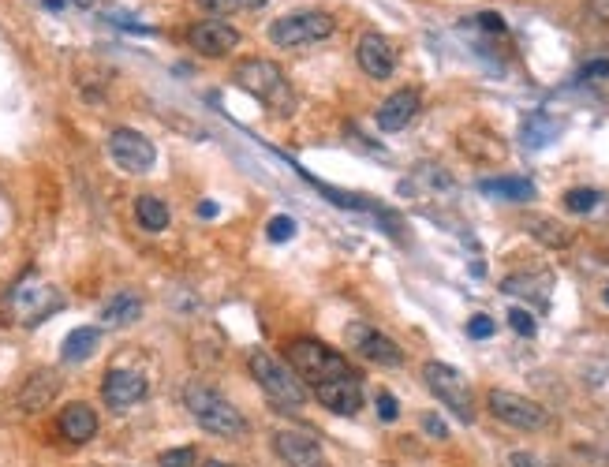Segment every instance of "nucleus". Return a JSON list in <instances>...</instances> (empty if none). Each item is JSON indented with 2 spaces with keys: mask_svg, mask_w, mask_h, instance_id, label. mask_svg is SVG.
Here are the masks:
<instances>
[{
  "mask_svg": "<svg viewBox=\"0 0 609 467\" xmlns=\"http://www.w3.org/2000/svg\"><path fill=\"white\" fill-rule=\"evenodd\" d=\"M184 408L195 423L206 430V434H217V438H243L251 426L243 419V411L232 404L228 397H221L213 385L202 382H187L184 385Z\"/></svg>",
  "mask_w": 609,
  "mask_h": 467,
  "instance_id": "f257e3e1",
  "label": "nucleus"
},
{
  "mask_svg": "<svg viewBox=\"0 0 609 467\" xmlns=\"http://www.w3.org/2000/svg\"><path fill=\"white\" fill-rule=\"evenodd\" d=\"M284 348H288V370L296 374L299 382H311V389L314 385L329 382V378L352 374L348 359H344L337 348L322 344V340L299 337V340H292V344H284Z\"/></svg>",
  "mask_w": 609,
  "mask_h": 467,
  "instance_id": "f03ea898",
  "label": "nucleus"
},
{
  "mask_svg": "<svg viewBox=\"0 0 609 467\" xmlns=\"http://www.w3.org/2000/svg\"><path fill=\"white\" fill-rule=\"evenodd\" d=\"M247 367H251V378L258 382V389H262L281 411H299L307 404V389H303V382H299L284 363H277L270 352H251L247 355Z\"/></svg>",
  "mask_w": 609,
  "mask_h": 467,
  "instance_id": "7ed1b4c3",
  "label": "nucleus"
},
{
  "mask_svg": "<svg viewBox=\"0 0 609 467\" xmlns=\"http://www.w3.org/2000/svg\"><path fill=\"white\" fill-rule=\"evenodd\" d=\"M337 30V19L329 12H292L270 23V42L281 49H303V45L326 42Z\"/></svg>",
  "mask_w": 609,
  "mask_h": 467,
  "instance_id": "20e7f679",
  "label": "nucleus"
},
{
  "mask_svg": "<svg viewBox=\"0 0 609 467\" xmlns=\"http://www.w3.org/2000/svg\"><path fill=\"white\" fill-rule=\"evenodd\" d=\"M8 307H12V314L23 322V326H38V322H45L49 314L64 311V296H60L49 281H42V277L30 273V277H23V281L12 288Z\"/></svg>",
  "mask_w": 609,
  "mask_h": 467,
  "instance_id": "39448f33",
  "label": "nucleus"
},
{
  "mask_svg": "<svg viewBox=\"0 0 609 467\" xmlns=\"http://www.w3.org/2000/svg\"><path fill=\"white\" fill-rule=\"evenodd\" d=\"M423 382H426V389L445 404V408L453 411L460 423H471V419H475L471 385L456 367H449V363H434V359H430V363L423 367Z\"/></svg>",
  "mask_w": 609,
  "mask_h": 467,
  "instance_id": "423d86ee",
  "label": "nucleus"
},
{
  "mask_svg": "<svg viewBox=\"0 0 609 467\" xmlns=\"http://www.w3.org/2000/svg\"><path fill=\"white\" fill-rule=\"evenodd\" d=\"M486 408H490V415H494L497 423L512 426V430L535 434V430H546V426H550V411L542 408L539 400L509 393V389H490V393H486Z\"/></svg>",
  "mask_w": 609,
  "mask_h": 467,
  "instance_id": "0eeeda50",
  "label": "nucleus"
},
{
  "mask_svg": "<svg viewBox=\"0 0 609 467\" xmlns=\"http://www.w3.org/2000/svg\"><path fill=\"white\" fill-rule=\"evenodd\" d=\"M344 340L359 359H367L374 367H400L404 363V348L393 337H385L382 329L367 326V322H352L344 329Z\"/></svg>",
  "mask_w": 609,
  "mask_h": 467,
  "instance_id": "6e6552de",
  "label": "nucleus"
},
{
  "mask_svg": "<svg viewBox=\"0 0 609 467\" xmlns=\"http://www.w3.org/2000/svg\"><path fill=\"white\" fill-rule=\"evenodd\" d=\"M109 157H113L124 172H135V176H142V172H150L157 165L154 142L135 128H116L113 135H109Z\"/></svg>",
  "mask_w": 609,
  "mask_h": 467,
  "instance_id": "1a4fd4ad",
  "label": "nucleus"
},
{
  "mask_svg": "<svg viewBox=\"0 0 609 467\" xmlns=\"http://www.w3.org/2000/svg\"><path fill=\"white\" fill-rule=\"evenodd\" d=\"M273 453L281 456L288 467H333L322 445L307 430H277L273 434Z\"/></svg>",
  "mask_w": 609,
  "mask_h": 467,
  "instance_id": "9d476101",
  "label": "nucleus"
},
{
  "mask_svg": "<svg viewBox=\"0 0 609 467\" xmlns=\"http://www.w3.org/2000/svg\"><path fill=\"white\" fill-rule=\"evenodd\" d=\"M236 86H243L247 94H255L258 101H270L277 105V98L284 94V71L273 60H243L236 68Z\"/></svg>",
  "mask_w": 609,
  "mask_h": 467,
  "instance_id": "9b49d317",
  "label": "nucleus"
},
{
  "mask_svg": "<svg viewBox=\"0 0 609 467\" xmlns=\"http://www.w3.org/2000/svg\"><path fill=\"white\" fill-rule=\"evenodd\" d=\"M187 42L202 57H228L240 45V30L225 23V19H202V23L187 30Z\"/></svg>",
  "mask_w": 609,
  "mask_h": 467,
  "instance_id": "f8f14e48",
  "label": "nucleus"
},
{
  "mask_svg": "<svg viewBox=\"0 0 609 467\" xmlns=\"http://www.w3.org/2000/svg\"><path fill=\"white\" fill-rule=\"evenodd\" d=\"M314 397L322 408H329L333 415H355L363 408V382L359 374H340V378H329V382L314 385Z\"/></svg>",
  "mask_w": 609,
  "mask_h": 467,
  "instance_id": "ddd939ff",
  "label": "nucleus"
},
{
  "mask_svg": "<svg viewBox=\"0 0 609 467\" xmlns=\"http://www.w3.org/2000/svg\"><path fill=\"white\" fill-rule=\"evenodd\" d=\"M355 60H359V68L367 71L370 79H389L393 71H397V49L393 42L378 34V30H367L359 45H355Z\"/></svg>",
  "mask_w": 609,
  "mask_h": 467,
  "instance_id": "4468645a",
  "label": "nucleus"
},
{
  "mask_svg": "<svg viewBox=\"0 0 609 467\" xmlns=\"http://www.w3.org/2000/svg\"><path fill=\"white\" fill-rule=\"evenodd\" d=\"M142 397H146V378H142L139 370L116 367V370H109L105 382H101V400H105L113 411L135 408Z\"/></svg>",
  "mask_w": 609,
  "mask_h": 467,
  "instance_id": "2eb2a0df",
  "label": "nucleus"
},
{
  "mask_svg": "<svg viewBox=\"0 0 609 467\" xmlns=\"http://www.w3.org/2000/svg\"><path fill=\"white\" fill-rule=\"evenodd\" d=\"M57 430L60 438H68L71 445H86L90 438H98V411L83 404V400H75L68 408L60 411L57 419Z\"/></svg>",
  "mask_w": 609,
  "mask_h": 467,
  "instance_id": "dca6fc26",
  "label": "nucleus"
},
{
  "mask_svg": "<svg viewBox=\"0 0 609 467\" xmlns=\"http://www.w3.org/2000/svg\"><path fill=\"white\" fill-rule=\"evenodd\" d=\"M415 113H419V90L404 86V90L389 94V98L378 105V128H382V131H404L411 120H415Z\"/></svg>",
  "mask_w": 609,
  "mask_h": 467,
  "instance_id": "f3484780",
  "label": "nucleus"
},
{
  "mask_svg": "<svg viewBox=\"0 0 609 467\" xmlns=\"http://www.w3.org/2000/svg\"><path fill=\"white\" fill-rule=\"evenodd\" d=\"M142 318V299L135 292H116L113 299H105V307H101V326H131V322H139Z\"/></svg>",
  "mask_w": 609,
  "mask_h": 467,
  "instance_id": "a211bd4d",
  "label": "nucleus"
},
{
  "mask_svg": "<svg viewBox=\"0 0 609 467\" xmlns=\"http://www.w3.org/2000/svg\"><path fill=\"white\" fill-rule=\"evenodd\" d=\"M98 344H101V329L98 326L71 329L68 337H64V344H60V359H64V363H86L90 355L98 352Z\"/></svg>",
  "mask_w": 609,
  "mask_h": 467,
  "instance_id": "6ab92c4d",
  "label": "nucleus"
},
{
  "mask_svg": "<svg viewBox=\"0 0 609 467\" xmlns=\"http://www.w3.org/2000/svg\"><path fill=\"white\" fill-rule=\"evenodd\" d=\"M482 195L501 202H531L535 199V184L524 180V176H497V180H482L479 184Z\"/></svg>",
  "mask_w": 609,
  "mask_h": 467,
  "instance_id": "aec40b11",
  "label": "nucleus"
},
{
  "mask_svg": "<svg viewBox=\"0 0 609 467\" xmlns=\"http://www.w3.org/2000/svg\"><path fill=\"white\" fill-rule=\"evenodd\" d=\"M57 389H60V382H57V374H34L27 385H23V393H19V408L23 411H42V408H49V400L57 397Z\"/></svg>",
  "mask_w": 609,
  "mask_h": 467,
  "instance_id": "412c9836",
  "label": "nucleus"
},
{
  "mask_svg": "<svg viewBox=\"0 0 609 467\" xmlns=\"http://www.w3.org/2000/svg\"><path fill=\"white\" fill-rule=\"evenodd\" d=\"M557 135H561V124H557L550 113H531L524 120V128H520V139H524L527 150H542V146H550Z\"/></svg>",
  "mask_w": 609,
  "mask_h": 467,
  "instance_id": "4be33fe9",
  "label": "nucleus"
},
{
  "mask_svg": "<svg viewBox=\"0 0 609 467\" xmlns=\"http://www.w3.org/2000/svg\"><path fill=\"white\" fill-rule=\"evenodd\" d=\"M135 217H139V225L146 228V232H165L172 213L157 195H139V199H135Z\"/></svg>",
  "mask_w": 609,
  "mask_h": 467,
  "instance_id": "5701e85b",
  "label": "nucleus"
},
{
  "mask_svg": "<svg viewBox=\"0 0 609 467\" xmlns=\"http://www.w3.org/2000/svg\"><path fill=\"white\" fill-rule=\"evenodd\" d=\"M527 228H531V236L542 240L546 247H568V243H572V232H568L565 225L550 221V217H535V221H527Z\"/></svg>",
  "mask_w": 609,
  "mask_h": 467,
  "instance_id": "b1692460",
  "label": "nucleus"
},
{
  "mask_svg": "<svg viewBox=\"0 0 609 467\" xmlns=\"http://www.w3.org/2000/svg\"><path fill=\"white\" fill-rule=\"evenodd\" d=\"M539 284H550V277H531V273H512V277H505L501 281V292L505 296H535V299H546V288H539Z\"/></svg>",
  "mask_w": 609,
  "mask_h": 467,
  "instance_id": "393cba45",
  "label": "nucleus"
},
{
  "mask_svg": "<svg viewBox=\"0 0 609 467\" xmlns=\"http://www.w3.org/2000/svg\"><path fill=\"white\" fill-rule=\"evenodd\" d=\"M598 202H602V191H595V187H572V191H565L568 213H591L598 210Z\"/></svg>",
  "mask_w": 609,
  "mask_h": 467,
  "instance_id": "a878e982",
  "label": "nucleus"
},
{
  "mask_svg": "<svg viewBox=\"0 0 609 467\" xmlns=\"http://www.w3.org/2000/svg\"><path fill=\"white\" fill-rule=\"evenodd\" d=\"M157 467H199V453L184 445V449H169V453L157 456Z\"/></svg>",
  "mask_w": 609,
  "mask_h": 467,
  "instance_id": "bb28decb",
  "label": "nucleus"
},
{
  "mask_svg": "<svg viewBox=\"0 0 609 467\" xmlns=\"http://www.w3.org/2000/svg\"><path fill=\"white\" fill-rule=\"evenodd\" d=\"M266 236H270L273 243H284L296 236V217H288V213H277L270 225H266Z\"/></svg>",
  "mask_w": 609,
  "mask_h": 467,
  "instance_id": "cd10ccee",
  "label": "nucleus"
},
{
  "mask_svg": "<svg viewBox=\"0 0 609 467\" xmlns=\"http://www.w3.org/2000/svg\"><path fill=\"white\" fill-rule=\"evenodd\" d=\"M509 326L520 333V337H535L539 333V322L531 318V311H520V307H512L509 311Z\"/></svg>",
  "mask_w": 609,
  "mask_h": 467,
  "instance_id": "c85d7f7f",
  "label": "nucleus"
},
{
  "mask_svg": "<svg viewBox=\"0 0 609 467\" xmlns=\"http://www.w3.org/2000/svg\"><path fill=\"white\" fill-rule=\"evenodd\" d=\"M580 79H587V83H602V79H609V57L587 60L580 68Z\"/></svg>",
  "mask_w": 609,
  "mask_h": 467,
  "instance_id": "c756f323",
  "label": "nucleus"
},
{
  "mask_svg": "<svg viewBox=\"0 0 609 467\" xmlns=\"http://www.w3.org/2000/svg\"><path fill=\"white\" fill-rule=\"evenodd\" d=\"M494 333H497V322L490 314H475L468 322V337H475V340H486V337H494Z\"/></svg>",
  "mask_w": 609,
  "mask_h": 467,
  "instance_id": "7c9ffc66",
  "label": "nucleus"
},
{
  "mask_svg": "<svg viewBox=\"0 0 609 467\" xmlns=\"http://www.w3.org/2000/svg\"><path fill=\"white\" fill-rule=\"evenodd\" d=\"M378 415H382V423H397L400 419V404H397V397L393 393H378Z\"/></svg>",
  "mask_w": 609,
  "mask_h": 467,
  "instance_id": "2f4dec72",
  "label": "nucleus"
},
{
  "mask_svg": "<svg viewBox=\"0 0 609 467\" xmlns=\"http://www.w3.org/2000/svg\"><path fill=\"white\" fill-rule=\"evenodd\" d=\"M471 23H475V27H482V30H494V34H501V30H505V19H501V15H497V12H479V15H471Z\"/></svg>",
  "mask_w": 609,
  "mask_h": 467,
  "instance_id": "473e14b6",
  "label": "nucleus"
},
{
  "mask_svg": "<svg viewBox=\"0 0 609 467\" xmlns=\"http://www.w3.org/2000/svg\"><path fill=\"white\" fill-rule=\"evenodd\" d=\"M199 4L206 8V12H213V15H232L243 4V0H199Z\"/></svg>",
  "mask_w": 609,
  "mask_h": 467,
  "instance_id": "72a5a7b5",
  "label": "nucleus"
},
{
  "mask_svg": "<svg viewBox=\"0 0 609 467\" xmlns=\"http://www.w3.org/2000/svg\"><path fill=\"white\" fill-rule=\"evenodd\" d=\"M423 430H426V434H430V438H438V441L449 438V426L441 423L438 415H423Z\"/></svg>",
  "mask_w": 609,
  "mask_h": 467,
  "instance_id": "f704fd0d",
  "label": "nucleus"
},
{
  "mask_svg": "<svg viewBox=\"0 0 609 467\" xmlns=\"http://www.w3.org/2000/svg\"><path fill=\"white\" fill-rule=\"evenodd\" d=\"M509 464H512V467H546V464L539 460V456H531V453H512V456H509Z\"/></svg>",
  "mask_w": 609,
  "mask_h": 467,
  "instance_id": "c9c22d12",
  "label": "nucleus"
},
{
  "mask_svg": "<svg viewBox=\"0 0 609 467\" xmlns=\"http://www.w3.org/2000/svg\"><path fill=\"white\" fill-rule=\"evenodd\" d=\"M199 217H217V202H202Z\"/></svg>",
  "mask_w": 609,
  "mask_h": 467,
  "instance_id": "e433bc0d",
  "label": "nucleus"
},
{
  "mask_svg": "<svg viewBox=\"0 0 609 467\" xmlns=\"http://www.w3.org/2000/svg\"><path fill=\"white\" fill-rule=\"evenodd\" d=\"M243 4H247V8H266L270 0H243Z\"/></svg>",
  "mask_w": 609,
  "mask_h": 467,
  "instance_id": "4c0bfd02",
  "label": "nucleus"
},
{
  "mask_svg": "<svg viewBox=\"0 0 609 467\" xmlns=\"http://www.w3.org/2000/svg\"><path fill=\"white\" fill-rule=\"evenodd\" d=\"M202 467H232V464H225V460H206Z\"/></svg>",
  "mask_w": 609,
  "mask_h": 467,
  "instance_id": "58836bf2",
  "label": "nucleus"
},
{
  "mask_svg": "<svg viewBox=\"0 0 609 467\" xmlns=\"http://www.w3.org/2000/svg\"><path fill=\"white\" fill-rule=\"evenodd\" d=\"M71 4H79V8H90V4H94V0H71Z\"/></svg>",
  "mask_w": 609,
  "mask_h": 467,
  "instance_id": "ea45409f",
  "label": "nucleus"
},
{
  "mask_svg": "<svg viewBox=\"0 0 609 467\" xmlns=\"http://www.w3.org/2000/svg\"><path fill=\"white\" fill-rule=\"evenodd\" d=\"M606 307H609V288H606Z\"/></svg>",
  "mask_w": 609,
  "mask_h": 467,
  "instance_id": "a19ab883",
  "label": "nucleus"
}]
</instances>
